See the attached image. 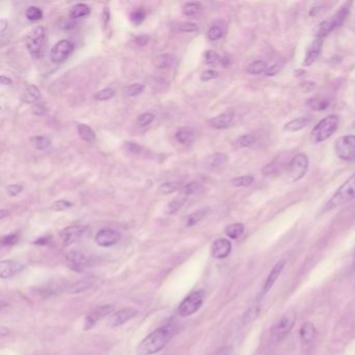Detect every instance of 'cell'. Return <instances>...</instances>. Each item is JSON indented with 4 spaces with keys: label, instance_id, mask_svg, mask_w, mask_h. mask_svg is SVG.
Instances as JSON below:
<instances>
[{
    "label": "cell",
    "instance_id": "cell-1",
    "mask_svg": "<svg viewBox=\"0 0 355 355\" xmlns=\"http://www.w3.org/2000/svg\"><path fill=\"white\" fill-rule=\"evenodd\" d=\"M177 327L173 324L162 326L147 335L137 348L138 355H151L161 351L176 333Z\"/></svg>",
    "mask_w": 355,
    "mask_h": 355
},
{
    "label": "cell",
    "instance_id": "cell-2",
    "mask_svg": "<svg viewBox=\"0 0 355 355\" xmlns=\"http://www.w3.org/2000/svg\"><path fill=\"white\" fill-rule=\"evenodd\" d=\"M339 119L335 115H330L322 119L311 131L310 142L312 144H320L329 139L338 129Z\"/></svg>",
    "mask_w": 355,
    "mask_h": 355
},
{
    "label": "cell",
    "instance_id": "cell-3",
    "mask_svg": "<svg viewBox=\"0 0 355 355\" xmlns=\"http://www.w3.org/2000/svg\"><path fill=\"white\" fill-rule=\"evenodd\" d=\"M355 198V174L352 175L346 182L330 198V200L324 206V211L331 210L335 207L342 206Z\"/></svg>",
    "mask_w": 355,
    "mask_h": 355
},
{
    "label": "cell",
    "instance_id": "cell-4",
    "mask_svg": "<svg viewBox=\"0 0 355 355\" xmlns=\"http://www.w3.org/2000/svg\"><path fill=\"white\" fill-rule=\"evenodd\" d=\"M26 48L32 55V58L39 60L44 55L45 43H46V32L43 26H36L28 33L26 37Z\"/></svg>",
    "mask_w": 355,
    "mask_h": 355
},
{
    "label": "cell",
    "instance_id": "cell-5",
    "mask_svg": "<svg viewBox=\"0 0 355 355\" xmlns=\"http://www.w3.org/2000/svg\"><path fill=\"white\" fill-rule=\"evenodd\" d=\"M335 154L345 162H355V136H343L334 144Z\"/></svg>",
    "mask_w": 355,
    "mask_h": 355
},
{
    "label": "cell",
    "instance_id": "cell-6",
    "mask_svg": "<svg viewBox=\"0 0 355 355\" xmlns=\"http://www.w3.org/2000/svg\"><path fill=\"white\" fill-rule=\"evenodd\" d=\"M308 170V158L304 153H298L290 161L287 168L289 180L292 182L303 178Z\"/></svg>",
    "mask_w": 355,
    "mask_h": 355
},
{
    "label": "cell",
    "instance_id": "cell-7",
    "mask_svg": "<svg viewBox=\"0 0 355 355\" xmlns=\"http://www.w3.org/2000/svg\"><path fill=\"white\" fill-rule=\"evenodd\" d=\"M203 300H204L203 291H197L190 294L186 299L180 303L178 307V314L181 317H190L194 315L195 312L202 306Z\"/></svg>",
    "mask_w": 355,
    "mask_h": 355
},
{
    "label": "cell",
    "instance_id": "cell-8",
    "mask_svg": "<svg viewBox=\"0 0 355 355\" xmlns=\"http://www.w3.org/2000/svg\"><path fill=\"white\" fill-rule=\"evenodd\" d=\"M297 319V314L295 311L291 310L286 312L283 317L275 324L274 327L272 328V335L276 339H282L285 338L292 330L294 327V325L296 323Z\"/></svg>",
    "mask_w": 355,
    "mask_h": 355
},
{
    "label": "cell",
    "instance_id": "cell-9",
    "mask_svg": "<svg viewBox=\"0 0 355 355\" xmlns=\"http://www.w3.org/2000/svg\"><path fill=\"white\" fill-rule=\"evenodd\" d=\"M73 50L74 45L72 42L69 40H61L52 47L50 51V59L53 63H63L72 54Z\"/></svg>",
    "mask_w": 355,
    "mask_h": 355
},
{
    "label": "cell",
    "instance_id": "cell-10",
    "mask_svg": "<svg viewBox=\"0 0 355 355\" xmlns=\"http://www.w3.org/2000/svg\"><path fill=\"white\" fill-rule=\"evenodd\" d=\"M120 239L121 234L119 231L111 228H104L97 232L95 236V242L97 245L101 247H110L117 244Z\"/></svg>",
    "mask_w": 355,
    "mask_h": 355
},
{
    "label": "cell",
    "instance_id": "cell-11",
    "mask_svg": "<svg viewBox=\"0 0 355 355\" xmlns=\"http://www.w3.org/2000/svg\"><path fill=\"white\" fill-rule=\"evenodd\" d=\"M137 315H138V310L135 308L132 307L122 308L116 312H113V314L109 317L107 325L110 326V327H117V326H120L126 322H129Z\"/></svg>",
    "mask_w": 355,
    "mask_h": 355
},
{
    "label": "cell",
    "instance_id": "cell-12",
    "mask_svg": "<svg viewBox=\"0 0 355 355\" xmlns=\"http://www.w3.org/2000/svg\"><path fill=\"white\" fill-rule=\"evenodd\" d=\"M87 227L80 226V225H74V226H69L67 228L63 229L61 231V239L63 241V243L68 246L75 243L76 241L80 239V236L86 232Z\"/></svg>",
    "mask_w": 355,
    "mask_h": 355
},
{
    "label": "cell",
    "instance_id": "cell-13",
    "mask_svg": "<svg viewBox=\"0 0 355 355\" xmlns=\"http://www.w3.org/2000/svg\"><path fill=\"white\" fill-rule=\"evenodd\" d=\"M233 119H234V110L232 108H229L225 110L224 112L220 113V115L209 119L208 125L215 130L228 129V127L231 125Z\"/></svg>",
    "mask_w": 355,
    "mask_h": 355
},
{
    "label": "cell",
    "instance_id": "cell-14",
    "mask_svg": "<svg viewBox=\"0 0 355 355\" xmlns=\"http://www.w3.org/2000/svg\"><path fill=\"white\" fill-rule=\"evenodd\" d=\"M113 309H115V307H113V305H110V304H106V305H103V306H100V307H97L95 310H93L91 314H89V316L87 317L86 326H84V328H86L87 330L92 328L93 326L99 320H101L104 317L110 315L111 312L113 311Z\"/></svg>",
    "mask_w": 355,
    "mask_h": 355
},
{
    "label": "cell",
    "instance_id": "cell-15",
    "mask_svg": "<svg viewBox=\"0 0 355 355\" xmlns=\"http://www.w3.org/2000/svg\"><path fill=\"white\" fill-rule=\"evenodd\" d=\"M231 251V243L227 239H218L211 245L210 253L211 257L221 260L229 255Z\"/></svg>",
    "mask_w": 355,
    "mask_h": 355
},
{
    "label": "cell",
    "instance_id": "cell-16",
    "mask_svg": "<svg viewBox=\"0 0 355 355\" xmlns=\"http://www.w3.org/2000/svg\"><path fill=\"white\" fill-rule=\"evenodd\" d=\"M322 47H323V39L317 38L314 42H312L307 49L305 59L303 62V66L308 67V66L314 64L317 61V59L319 58V55L322 51Z\"/></svg>",
    "mask_w": 355,
    "mask_h": 355
},
{
    "label": "cell",
    "instance_id": "cell-17",
    "mask_svg": "<svg viewBox=\"0 0 355 355\" xmlns=\"http://www.w3.org/2000/svg\"><path fill=\"white\" fill-rule=\"evenodd\" d=\"M23 269V265L14 261H3L0 263V277L10 278L19 273Z\"/></svg>",
    "mask_w": 355,
    "mask_h": 355
},
{
    "label": "cell",
    "instance_id": "cell-18",
    "mask_svg": "<svg viewBox=\"0 0 355 355\" xmlns=\"http://www.w3.org/2000/svg\"><path fill=\"white\" fill-rule=\"evenodd\" d=\"M290 162L288 161V158L285 155H280L278 158H276L272 163H270L269 165H267L264 169V174H275V173H279L282 171V169H287L289 166Z\"/></svg>",
    "mask_w": 355,
    "mask_h": 355
},
{
    "label": "cell",
    "instance_id": "cell-19",
    "mask_svg": "<svg viewBox=\"0 0 355 355\" xmlns=\"http://www.w3.org/2000/svg\"><path fill=\"white\" fill-rule=\"evenodd\" d=\"M286 266V261H280L278 262L274 268L272 269V271L271 273L269 274L266 282H265V285H264V289H263V295H265L266 293H268V291H270V289H271L273 286H274V283L275 281L277 280V278L279 277V275L281 274L282 272V270L283 268H285Z\"/></svg>",
    "mask_w": 355,
    "mask_h": 355
},
{
    "label": "cell",
    "instance_id": "cell-20",
    "mask_svg": "<svg viewBox=\"0 0 355 355\" xmlns=\"http://www.w3.org/2000/svg\"><path fill=\"white\" fill-rule=\"evenodd\" d=\"M40 97H41V92H40L39 88L37 86H34V84H31V86H27L23 90V92L20 96V99H21V101L24 103L32 104V103L38 101Z\"/></svg>",
    "mask_w": 355,
    "mask_h": 355
},
{
    "label": "cell",
    "instance_id": "cell-21",
    "mask_svg": "<svg viewBox=\"0 0 355 355\" xmlns=\"http://www.w3.org/2000/svg\"><path fill=\"white\" fill-rule=\"evenodd\" d=\"M175 55L172 53H163L156 55L153 59V65L158 69H169L175 63Z\"/></svg>",
    "mask_w": 355,
    "mask_h": 355
},
{
    "label": "cell",
    "instance_id": "cell-22",
    "mask_svg": "<svg viewBox=\"0 0 355 355\" xmlns=\"http://www.w3.org/2000/svg\"><path fill=\"white\" fill-rule=\"evenodd\" d=\"M175 139L179 144H190L195 139V132L192 129H189V127H182V129H179L176 132Z\"/></svg>",
    "mask_w": 355,
    "mask_h": 355
},
{
    "label": "cell",
    "instance_id": "cell-23",
    "mask_svg": "<svg viewBox=\"0 0 355 355\" xmlns=\"http://www.w3.org/2000/svg\"><path fill=\"white\" fill-rule=\"evenodd\" d=\"M311 122V118L310 117H300L297 118L295 120L290 121L289 123L286 124L285 130L288 132H298L303 130L304 127L308 126Z\"/></svg>",
    "mask_w": 355,
    "mask_h": 355
},
{
    "label": "cell",
    "instance_id": "cell-24",
    "mask_svg": "<svg viewBox=\"0 0 355 355\" xmlns=\"http://www.w3.org/2000/svg\"><path fill=\"white\" fill-rule=\"evenodd\" d=\"M77 133L81 140L88 143H93L96 141V134L87 124H78L77 126Z\"/></svg>",
    "mask_w": 355,
    "mask_h": 355
},
{
    "label": "cell",
    "instance_id": "cell-25",
    "mask_svg": "<svg viewBox=\"0 0 355 355\" xmlns=\"http://www.w3.org/2000/svg\"><path fill=\"white\" fill-rule=\"evenodd\" d=\"M91 13V9L90 7H88L87 5L84 4H78L75 5L74 7L71 8L70 10V17L74 18V19H78V18H84L90 15Z\"/></svg>",
    "mask_w": 355,
    "mask_h": 355
},
{
    "label": "cell",
    "instance_id": "cell-26",
    "mask_svg": "<svg viewBox=\"0 0 355 355\" xmlns=\"http://www.w3.org/2000/svg\"><path fill=\"white\" fill-rule=\"evenodd\" d=\"M335 27H336V25H335V23L332 20L323 21L316 28V36L319 39H322V38L326 37L327 35H329L334 30Z\"/></svg>",
    "mask_w": 355,
    "mask_h": 355
},
{
    "label": "cell",
    "instance_id": "cell-27",
    "mask_svg": "<svg viewBox=\"0 0 355 355\" xmlns=\"http://www.w3.org/2000/svg\"><path fill=\"white\" fill-rule=\"evenodd\" d=\"M330 104V101L328 100L327 98H324V97H314V98H311L309 99V100L307 101V105L311 108V109H314V110H324L327 108Z\"/></svg>",
    "mask_w": 355,
    "mask_h": 355
},
{
    "label": "cell",
    "instance_id": "cell-28",
    "mask_svg": "<svg viewBox=\"0 0 355 355\" xmlns=\"http://www.w3.org/2000/svg\"><path fill=\"white\" fill-rule=\"evenodd\" d=\"M300 336L304 343H309L316 336V328L314 324H311L309 322L305 323L300 330Z\"/></svg>",
    "mask_w": 355,
    "mask_h": 355
},
{
    "label": "cell",
    "instance_id": "cell-29",
    "mask_svg": "<svg viewBox=\"0 0 355 355\" xmlns=\"http://www.w3.org/2000/svg\"><path fill=\"white\" fill-rule=\"evenodd\" d=\"M260 311H261V304L259 302L253 303L243 315V318H242L243 324H248V323L252 322L254 319H257L258 316L260 315Z\"/></svg>",
    "mask_w": 355,
    "mask_h": 355
},
{
    "label": "cell",
    "instance_id": "cell-30",
    "mask_svg": "<svg viewBox=\"0 0 355 355\" xmlns=\"http://www.w3.org/2000/svg\"><path fill=\"white\" fill-rule=\"evenodd\" d=\"M186 201H187L186 196H178V197L174 198L173 200H171L168 203V205L166 207L167 214H169V215L175 214V212H177L183 206V204L186 203Z\"/></svg>",
    "mask_w": 355,
    "mask_h": 355
},
{
    "label": "cell",
    "instance_id": "cell-31",
    "mask_svg": "<svg viewBox=\"0 0 355 355\" xmlns=\"http://www.w3.org/2000/svg\"><path fill=\"white\" fill-rule=\"evenodd\" d=\"M244 225L242 223H234L231 225H228L225 228V233L227 236H229L230 239H239L244 232Z\"/></svg>",
    "mask_w": 355,
    "mask_h": 355
},
{
    "label": "cell",
    "instance_id": "cell-32",
    "mask_svg": "<svg viewBox=\"0 0 355 355\" xmlns=\"http://www.w3.org/2000/svg\"><path fill=\"white\" fill-rule=\"evenodd\" d=\"M226 33V27L224 25H220V24H215L210 26V28L207 32V38L210 41H217L219 39H221Z\"/></svg>",
    "mask_w": 355,
    "mask_h": 355
},
{
    "label": "cell",
    "instance_id": "cell-33",
    "mask_svg": "<svg viewBox=\"0 0 355 355\" xmlns=\"http://www.w3.org/2000/svg\"><path fill=\"white\" fill-rule=\"evenodd\" d=\"M182 188H183V186H182L181 182L168 181V182L163 183L162 186L160 187V192L164 195H167V194H172L177 191H181Z\"/></svg>",
    "mask_w": 355,
    "mask_h": 355
},
{
    "label": "cell",
    "instance_id": "cell-34",
    "mask_svg": "<svg viewBox=\"0 0 355 355\" xmlns=\"http://www.w3.org/2000/svg\"><path fill=\"white\" fill-rule=\"evenodd\" d=\"M268 69V65L266 62L264 61H255L253 63H251L248 68H247V72L252 74V75H258V74H262L265 73Z\"/></svg>",
    "mask_w": 355,
    "mask_h": 355
},
{
    "label": "cell",
    "instance_id": "cell-35",
    "mask_svg": "<svg viewBox=\"0 0 355 355\" xmlns=\"http://www.w3.org/2000/svg\"><path fill=\"white\" fill-rule=\"evenodd\" d=\"M31 142H32V144L35 148H37L38 150H45L47 149L50 145H51V142L50 140L45 137V136H36V137H33L31 139Z\"/></svg>",
    "mask_w": 355,
    "mask_h": 355
},
{
    "label": "cell",
    "instance_id": "cell-36",
    "mask_svg": "<svg viewBox=\"0 0 355 355\" xmlns=\"http://www.w3.org/2000/svg\"><path fill=\"white\" fill-rule=\"evenodd\" d=\"M25 16L30 21L36 22V21H39L43 18V12H42V10L39 7L32 6V7H28L26 9Z\"/></svg>",
    "mask_w": 355,
    "mask_h": 355
},
{
    "label": "cell",
    "instance_id": "cell-37",
    "mask_svg": "<svg viewBox=\"0 0 355 355\" xmlns=\"http://www.w3.org/2000/svg\"><path fill=\"white\" fill-rule=\"evenodd\" d=\"M144 90H145L144 84H142V83H133V84H130V86L125 87L124 93L129 97H137V96H139V95H141L142 93H143Z\"/></svg>",
    "mask_w": 355,
    "mask_h": 355
},
{
    "label": "cell",
    "instance_id": "cell-38",
    "mask_svg": "<svg viewBox=\"0 0 355 355\" xmlns=\"http://www.w3.org/2000/svg\"><path fill=\"white\" fill-rule=\"evenodd\" d=\"M201 187H202L201 182L194 180V181H191L187 184H184L183 188L181 189V192L184 196H189V195H193V194H196L197 192H199Z\"/></svg>",
    "mask_w": 355,
    "mask_h": 355
},
{
    "label": "cell",
    "instance_id": "cell-39",
    "mask_svg": "<svg viewBox=\"0 0 355 355\" xmlns=\"http://www.w3.org/2000/svg\"><path fill=\"white\" fill-rule=\"evenodd\" d=\"M69 259L72 262L76 267H84L88 265V260L84 258V255L82 253H79L77 251H72L69 253Z\"/></svg>",
    "mask_w": 355,
    "mask_h": 355
},
{
    "label": "cell",
    "instance_id": "cell-40",
    "mask_svg": "<svg viewBox=\"0 0 355 355\" xmlns=\"http://www.w3.org/2000/svg\"><path fill=\"white\" fill-rule=\"evenodd\" d=\"M201 10L199 3H187L182 8V12L186 16H195Z\"/></svg>",
    "mask_w": 355,
    "mask_h": 355
},
{
    "label": "cell",
    "instance_id": "cell-41",
    "mask_svg": "<svg viewBox=\"0 0 355 355\" xmlns=\"http://www.w3.org/2000/svg\"><path fill=\"white\" fill-rule=\"evenodd\" d=\"M203 59L205 64L207 65H217V64H221L222 62L221 56L214 50H207L206 52H204Z\"/></svg>",
    "mask_w": 355,
    "mask_h": 355
},
{
    "label": "cell",
    "instance_id": "cell-42",
    "mask_svg": "<svg viewBox=\"0 0 355 355\" xmlns=\"http://www.w3.org/2000/svg\"><path fill=\"white\" fill-rule=\"evenodd\" d=\"M205 215L204 210H197L195 212H192L191 215H189L186 218V221H184V224H186L187 227H191L196 225L198 222H199Z\"/></svg>",
    "mask_w": 355,
    "mask_h": 355
},
{
    "label": "cell",
    "instance_id": "cell-43",
    "mask_svg": "<svg viewBox=\"0 0 355 355\" xmlns=\"http://www.w3.org/2000/svg\"><path fill=\"white\" fill-rule=\"evenodd\" d=\"M113 96H115V91H113L110 88H105L103 90L98 91L95 94L94 98L96 99L97 101H106V100H109V99H111Z\"/></svg>",
    "mask_w": 355,
    "mask_h": 355
},
{
    "label": "cell",
    "instance_id": "cell-44",
    "mask_svg": "<svg viewBox=\"0 0 355 355\" xmlns=\"http://www.w3.org/2000/svg\"><path fill=\"white\" fill-rule=\"evenodd\" d=\"M176 28H177V31H179L180 33H194V32H197L198 30H199V27H198V25L196 23H193V22H179L177 25H176Z\"/></svg>",
    "mask_w": 355,
    "mask_h": 355
},
{
    "label": "cell",
    "instance_id": "cell-45",
    "mask_svg": "<svg viewBox=\"0 0 355 355\" xmlns=\"http://www.w3.org/2000/svg\"><path fill=\"white\" fill-rule=\"evenodd\" d=\"M227 161V156L224 153H215L208 159V164L211 167H220Z\"/></svg>",
    "mask_w": 355,
    "mask_h": 355
},
{
    "label": "cell",
    "instance_id": "cell-46",
    "mask_svg": "<svg viewBox=\"0 0 355 355\" xmlns=\"http://www.w3.org/2000/svg\"><path fill=\"white\" fill-rule=\"evenodd\" d=\"M254 181V177L251 175H245V176H240L231 180L232 186L234 187H248Z\"/></svg>",
    "mask_w": 355,
    "mask_h": 355
},
{
    "label": "cell",
    "instance_id": "cell-47",
    "mask_svg": "<svg viewBox=\"0 0 355 355\" xmlns=\"http://www.w3.org/2000/svg\"><path fill=\"white\" fill-rule=\"evenodd\" d=\"M146 18V13L143 9H138L131 14V21L136 25H140Z\"/></svg>",
    "mask_w": 355,
    "mask_h": 355
},
{
    "label": "cell",
    "instance_id": "cell-48",
    "mask_svg": "<svg viewBox=\"0 0 355 355\" xmlns=\"http://www.w3.org/2000/svg\"><path fill=\"white\" fill-rule=\"evenodd\" d=\"M255 142V137L252 135H244L242 137H240L236 141V143L240 147L242 148H247L250 147L251 145L254 144Z\"/></svg>",
    "mask_w": 355,
    "mask_h": 355
},
{
    "label": "cell",
    "instance_id": "cell-49",
    "mask_svg": "<svg viewBox=\"0 0 355 355\" xmlns=\"http://www.w3.org/2000/svg\"><path fill=\"white\" fill-rule=\"evenodd\" d=\"M154 119H155L154 113H152V112H144V113H142V115L139 116L138 124L141 125V126H147L150 123H152Z\"/></svg>",
    "mask_w": 355,
    "mask_h": 355
},
{
    "label": "cell",
    "instance_id": "cell-50",
    "mask_svg": "<svg viewBox=\"0 0 355 355\" xmlns=\"http://www.w3.org/2000/svg\"><path fill=\"white\" fill-rule=\"evenodd\" d=\"M71 206H72V203L67 201V200H58V201H55L51 208L53 210H58V211H62V210H65V209H68L70 208Z\"/></svg>",
    "mask_w": 355,
    "mask_h": 355
},
{
    "label": "cell",
    "instance_id": "cell-51",
    "mask_svg": "<svg viewBox=\"0 0 355 355\" xmlns=\"http://www.w3.org/2000/svg\"><path fill=\"white\" fill-rule=\"evenodd\" d=\"M124 148L127 152H130L132 154H138L142 152V147L137 143H133V142H126L124 144Z\"/></svg>",
    "mask_w": 355,
    "mask_h": 355
},
{
    "label": "cell",
    "instance_id": "cell-52",
    "mask_svg": "<svg viewBox=\"0 0 355 355\" xmlns=\"http://www.w3.org/2000/svg\"><path fill=\"white\" fill-rule=\"evenodd\" d=\"M23 190V187L21 184H11L7 188V193L9 196L11 197H15L17 195H19Z\"/></svg>",
    "mask_w": 355,
    "mask_h": 355
},
{
    "label": "cell",
    "instance_id": "cell-53",
    "mask_svg": "<svg viewBox=\"0 0 355 355\" xmlns=\"http://www.w3.org/2000/svg\"><path fill=\"white\" fill-rule=\"evenodd\" d=\"M218 77V72L215 70H205L204 72H202L200 79L202 81H209L211 79H215Z\"/></svg>",
    "mask_w": 355,
    "mask_h": 355
},
{
    "label": "cell",
    "instance_id": "cell-54",
    "mask_svg": "<svg viewBox=\"0 0 355 355\" xmlns=\"http://www.w3.org/2000/svg\"><path fill=\"white\" fill-rule=\"evenodd\" d=\"M32 111L36 116H44L45 113L47 112V108L43 104H36V105H34Z\"/></svg>",
    "mask_w": 355,
    "mask_h": 355
},
{
    "label": "cell",
    "instance_id": "cell-55",
    "mask_svg": "<svg viewBox=\"0 0 355 355\" xmlns=\"http://www.w3.org/2000/svg\"><path fill=\"white\" fill-rule=\"evenodd\" d=\"M281 68L282 67L280 65L275 64V65H273L271 67H268L265 74H266V76H274V75H276L279 72V71L281 70Z\"/></svg>",
    "mask_w": 355,
    "mask_h": 355
},
{
    "label": "cell",
    "instance_id": "cell-56",
    "mask_svg": "<svg viewBox=\"0 0 355 355\" xmlns=\"http://www.w3.org/2000/svg\"><path fill=\"white\" fill-rule=\"evenodd\" d=\"M149 40H150V38L148 36L142 35V36H139V37L136 38V43L138 45H140V46H144V45H146L148 43Z\"/></svg>",
    "mask_w": 355,
    "mask_h": 355
},
{
    "label": "cell",
    "instance_id": "cell-57",
    "mask_svg": "<svg viewBox=\"0 0 355 355\" xmlns=\"http://www.w3.org/2000/svg\"><path fill=\"white\" fill-rule=\"evenodd\" d=\"M16 241H17V235H15V234L8 235L3 239V244L4 245H12V244L15 243Z\"/></svg>",
    "mask_w": 355,
    "mask_h": 355
},
{
    "label": "cell",
    "instance_id": "cell-58",
    "mask_svg": "<svg viewBox=\"0 0 355 355\" xmlns=\"http://www.w3.org/2000/svg\"><path fill=\"white\" fill-rule=\"evenodd\" d=\"M232 349L230 347H223L219 349L214 355H231Z\"/></svg>",
    "mask_w": 355,
    "mask_h": 355
},
{
    "label": "cell",
    "instance_id": "cell-59",
    "mask_svg": "<svg viewBox=\"0 0 355 355\" xmlns=\"http://www.w3.org/2000/svg\"><path fill=\"white\" fill-rule=\"evenodd\" d=\"M0 81H2V84H4V86H11V84L13 83V80L9 77H7L6 75H3L2 77H0Z\"/></svg>",
    "mask_w": 355,
    "mask_h": 355
},
{
    "label": "cell",
    "instance_id": "cell-60",
    "mask_svg": "<svg viewBox=\"0 0 355 355\" xmlns=\"http://www.w3.org/2000/svg\"><path fill=\"white\" fill-rule=\"evenodd\" d=\"M8 27H9V23L7 20L5 19L0 20V32H2V34H4L7 31Z\"/></svg>",
    "mask_w": 355,
    "mask_h": 355
}]
</instances>
